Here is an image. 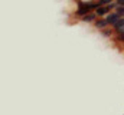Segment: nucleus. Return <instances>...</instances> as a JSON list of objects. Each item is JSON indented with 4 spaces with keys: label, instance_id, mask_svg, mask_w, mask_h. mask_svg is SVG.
Segmentation results:
<instances>
[{
    "label": "nucleus",
    "instance_id": "1",
    "mask_svg": "<svg viewBox=\"0 0 124 115\" xmlns=\"http://www.w3.org/2000/svg\"><path fill=\"white\" fill-rule=\"evenodd\" d=\"M77 3H78V7H77V10H75V16H78L79 19H81L82 16H85L87 13L91 12L87 1H77Z\"/></svg>",
    "mask_w": 124,
    "mask_h": 115
},
{
    "label": "nucleus",
    "instance_id": "2",
    "mask_svg": "<svg viewBox=\"0 0 124 115\" xmlns=\"http://www.w3.org/2000/svg\"><path fill=\"white\" fill-rule=\"evenodd\" d=\"M93 26L97 29L98 32H101V30H104L105 28H108V26H110V23L107 22V19H105V17H98V19L93 23Z\"/></svg>",
    "mask_w": 124,
    "mask_h": 115
},
{
    "label": "nucleus",
    "instance_id": "3",
    "mask_svg": "<svg viewBox=\"0 0 124 115\" xmlns=\"http://www.w3.org/2000/svg\"><path fill=\"white\" fill-rule=\"evenodd\" d=\"M97 19H98V16L95 14V12H90V13H87L85 16H82L79 20H81L82 23H94Z\"/></svg>",
    "mask_w": 124,
    "mask_h": 115
},
{
    "label": "nucleus",
    "instance_id": "4",
    "mask_svg": "<svg viewBox=\"0 0 124 115\" xmlns=\"http://www.w3.org/2000/svg\"><path fill=\"white\" fill-rule=\"evenodd\" d=\"M120 17H123V16H120V14H118L117 12H114V10H113V12H110V13L105 16V19H107V22L110 23V26H113V25H114Z\"/></svg>",
    "mask_w": 124,
    "mask_h": 115
},
{
    "label": "nucleus",
    "instance_id": "5",
    "mask_svg": "<svg viewBox=\"0 0 124 115\" xmlns=\"http://www.w3.org/2000/svg\"><path fill=\"white\" fill-rule=\"evenodd\" d=\"M110 12H111V10H110L108 6H98L97 10H95V14H97L98 17H105Z\"/></svg>",
    "mask_w": 124,
    "mask_h": 115
},
{
    "label": "nucleus",
    "instance_id": "6",
    "mask_svg": "<svg viewBox=\"0 0 124 115\" xmlns=\"http://www.w3.org/2000/svg\"><path fill=\"white\" fill-rule=\"evenodd\" d=\"M101 35H102V37L113 39V37H114V35H116V32H114V29L111 28V26H108V28H105L104 30H101Z\"/></svg>",
    "mask_w": 124,
    "mask_h": 115
},
{
    "label": "nucleus",
    "instance_id": "7",
    "mask_svg": "<svg viewBox=\"0 0 124 115\" xmlns=\"http://www.w3.org/2000/svg\"><path fill=\"white\" fill-rule=\"evenodd\" d=\"M114 12H117L120 16H123V17H124V6H123V4H117V7L114 9Z\"/></svg>",
    "mask_w": 124,
    "mask_h": 115
},
{
    "label": "nucleus",
    "instance_id": "8",
    "mask_svg": "<svg viewBox=\"0 0 124 115\" xmlns=\"http://www.w3.org/2000/svg\"><path fill=\"white\" fill-rule=\"evenodd\" d=\"M116 1H117L118 4H123V6H124V0H116Z\"/></svg>",
    "mask_w": 124,
    "mask_h": 115
}]
</instances>
